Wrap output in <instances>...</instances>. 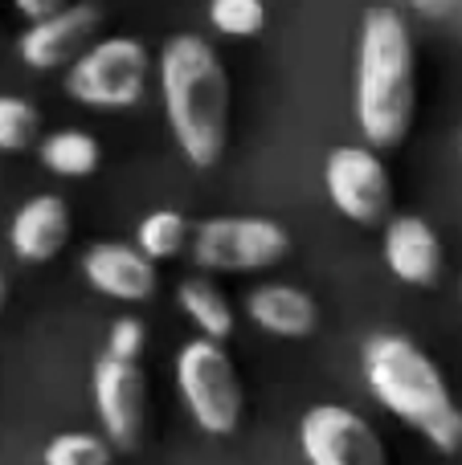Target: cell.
Segmentation results:
<instances>
[{
	"mask_svg": "<svg viewBox=\"0 0 462 465\" xmlns=\"http://www.w3.org/2000/svg\"><path fill=\"white\" fill-rule=\"evenodd\" d=\"M327 201L357 225H385L393 209V180L377 147H336L324 163Z\"/></svg>",
	"mask_w": 462,
	"mask_h": 465,
	"instance_id": "7",
	"label": "cell"
},
{
	"mask_svg": "<svg viewBox=\"0 0 462 465\" xmlns=\"http://www.w3.org/2000/svg\"><path fill=\"white\" fill-rule=\"evenodd\" d=\"M246 314H250L254 327L270 331L278 339H303L316 331L319 311L311 302V294L295 286H283V282H266V286L250 290L246 298Z\"/></svg>",
	"mask_w": 462,
	"mask_h": 465,
	"instance_id": "14",
	"label": "cell"
},
{
	"mask_svg": "<svg viewBox=\"0 0 462 465\" xmlns=\"http://www.w3.org/2000/svg\"><path fill=\"white\" fill-rule=\"evenodd\" d=\"M37 155L54 176H65V180H82L98 168L103 152H98V139L86 135V131H54L37 143Z\"/></svg>",
	"mask_w": 462,
	"mask_h": 465,
	"instance_id": "16",
	"label": "cell"
},
{
	"mask_svg": "<svg viewBox=\"0 0 462 465\" xmlns=\"http://www.w3.org/2000/svg\"><path fill=\"white\" fill-rule=\"evenodd\" d=\"M188 241H193V225L180 217L176 209H160V213H147L136 229V245L144 249L152 262H168V257L185 253Z\"/></svg>",
	"mask_w": 462,
	"mask_h": 465,
	"instance_id": "17",
	"label": "cell"
},
{
	"mask_svg": "<svg viewBox=\"0 0 462 465\" xmlns=\"http://www.w3.org/2000/svg\"><path fill=\"white\" fill-rule=\"evenodd\" d=\"M65 241H70V209L54 193H41L33 201H25L16 209L13 225H8V245L29 265L54 262L65 249Z\"/></svg>",
	"mask_w": 462,
	"mask_h": 465,
	"instance_id": "13",
	"label": "cell"
},
{
	"mask_svg": "<svg viewBox=\"0 0 462 465\" xmlns=\"http://www.w3.org/2000/svg\"><path fill=\"white\" fill-rule=\"evenodd\" d=\"M41 139V114L33 103L13 94H0V152L21 155Z\"/></svg>",
	"mask_w": 462,
	"mask_h": 465,
	"instance_id": "18",
	"label": "cell"
},
{
	"mask_svg": "<svg viewBox=\"0 0 462 465\" xmlns=\"http://www.w3.org/2000/svg\"><path fill=\"white\" fill-rule=\"evenodd\" d=\"M417 106V70L414 37L401 13L368 8L357 41V82H352V111L368 147H401L409 135Z\"/></svg>",
	"mask_w": 462,
	"mask_h": 465,
	"instance_id": "1",
	"label": "cell"
},
{
	"mask_svg": "<svg viewBox=\"0 0 462 465\" xmlns=\"http://www.w3.org/2000/svg\"><path fill=\"white\" fill-rule=\"evenodd\" d=\"M176 306L185 311V319L196 327V335H209L226 343L234 335V311H229V298L213 286L209 278H188L176 290Z\"/></svg>",
	"mask_w": 462,
	"mask_h": 465,
	"instance_id": "15",
	"label": "cell"
},
{
	"mask_svg": "<svg viewBox=\"0 0 462 465\" xmlns=\"http://www.w3.org/2000/svg\"><path fill=\"white\" fill-rule=\"evenodd\" d=\"M90 396H95V412H98V425H103L106 441L123 453L139 450V441H144V420H147V388H144L139 363L119 360V355L95 360Z\"/></svg>",
	"mask_w": 462,
	"mask_h": 465,
	"instance_id": "9",
	"label": "cell"
},
{
	"mask_svg": "<svg viewBox=\"0 0 462 465\" xmlns=\"http://www.w3.org/2000/svg\"><path fill=\"white\" fill-rule=\"evenodd\" d=\"M360 371L373 401L414 433H422L438 453L462 450V409L438 363L406 335L381 331L360 347Z\"/></svg>",
	"mask_w": 462,
	"mask_h": 465,
	"instance_id": "2",
	"label": "cell"
},
{
	"mask_svg": "<svg viewBox=\"0 0 462 465\" xmlns=\"http://www.w3.org/2000/svg\"><path fill=\"white\" fill-rule=\"evenodd\" d=\"M291 249V232L266 217H213L193 225L188 257L209 273H250L278 265Z\"/></svg>",
	"mask_w": 462,
	"mask_h": 465,
	"instance_id": "6",
	"label": "cell"
},
{
	"mask_svg": "<svg viewBox=\"0 0 462 465\" xmlns=\"http://www.w3.org/2000/svg\"><path fill=\"white\" fill-rule=\"evenodd\" d=\"M16 13L29 16V21H41V16H54L57 8H65L70 0H13Z\"/></svg>",
	"mask_w": 462,
	"mask_h": 465,
	"instance_id": "22",
	"label": "cell"
},
{
	"mask_svg": "<svg viewBox=\"0 0 462 465\" xmlns=\"http://www.w3.org/2000/svg\"><path fill=\"white\" fill-rule=\"evenodd\" d=\"M458 155H462V143H458Z\"/></svg>",
	"mask_w": 462,
	"mask_h": 465,
	"instance_id": "25",
	"label": "cell"
},
{
	"mask_svg": "<svg viewBox=\"0 0 462 465\" xmlns=\"http://www.w3.org/2000/svg\"><path fill=\"white\" fill-rule=\"evenodd\" d=\"M139 351H144V322L131 319V314L115 319L111 335H106V355H119V360H139Z\"/></svg>",
	"mask_w": 462,
	"mask_h": 465,
	"instance_id": "21",
	"label": "cell"
},
{
	"mask_svg": "<svg viewBox=\"0 0 462 465\" xmlns=\"http://www.w3.org/2000/svg\"><path fill=\"white\" fill-rule=\"evenodd\" d=\"M103 25V8L82 0V5H65L54 16H41L21 33V62L33 70H57L70 65L82 49L95 45V33Z\"/></svg>",
	"mask_w": 462,
	"mask_h": 465,
	"instance_id": "10",
	"label": "cell"
},
{
	"mask_svg": "<svg viewBox=\"0 0 462 465\" xmlns=\"http://www.w3.org/2000/svg\"><path fill=\"white\" fill-rule=\"evenodd\" d=\"M82 278L90 290L115 298V302H147L156 294V262L139 245L123 241H98L82 253Z\"/></svg>",
	"mask_w": 462,
	"mask_h": 465,
	"instance_id": "11",
	"label": "cell"
},
{
	"mask_svg": "<svg viewBox=\"0 0 462 465\" xmlns=\"http://www.w3.org/2000/svg\"><path fill=\"white\" fill-rule=\"evenodd\" d=\"M0 306H5V278H0Z\"/></svg>",
	"mask_w": 462,
	"mask_h": 465,
	"instance_id": "24",
	"label": "cell"
},
{
	"mask_svg": "<svg viewBox=\"0 0 462 465\" xmlns=\"http://www.w3.org/2000/svg\"><path fill=\"white\" fill-rule=\"evenodd\" d=\"M209 21L226 37H254L266 25V5L262 0H209Z\"/></svg>",
	"mask_w": 462,
	"mask_h": 465,
	"instance_id": "20",
	"label": "cell"
},
{
	"mask_svg": "<svg viewBox=\"0 0 462 465\" xmlns=\"http://www.w3.org/2000/svg\"><path fill=\"white\" fill-rule=\"evenodd\" d=\"M176 388L188 417L209 437H229L242 420V384L221 339H193L176 355Z\"/></svg>",
	"mask_w": 462,
	"mask_h": 465,
	"instance_id": "5",
	"label": "cell"
},
{
	"mask_svg": "<svg viewBox=\"0 0 462 465\" xmlns=\"http://www.w3.org/2000/svg\"><path fill=\"white\" fill-rule=\"evenodd\" d=\"M381 257L406 286H434L442 273V241L422 217H393L381 232Z\"/></svg>",
	"mask_w": 462,
	"mask_h": 465,
	"instance_id": "12",
	"label": "cell"
},
{
	"mask_svg": "<svg viewBox=\"0 0 462 465\" xmlns=\"http://www.w3.org/2000/svg\"><path fill=\"white\" fill-rule=\"evenodd\" d=\"M299 450L307 465H389L377 429L344 404H316L303 412Z\"/></svg>",
	"mask_w": 462,
	"mask_h": 465,
	"instance_id": "8",
	"label": "cell"
},
{
	"mask_svg": "<svg viewBox=\"0 0 462 465\" xmlns=\"http://www.w3.org/2000/svg\"><path fill=\"white\" fill-rule=\"evenodd\" d=\"M160 98L168 127L193 168H213L229 135V78L213 45L196 33H180L160 49Z\"/></svg>",
	"mask_w": 462,
	"mask_h": 465,
	"instance_id": "3",
	"label": "cell"
},
{
	"mask_svg": "<svg viewBox=\"0 0 462 465\" xmlns=\"http://www.w3.org/2000/svg\"><path fill=\"white\" fill-rule=\"evenodd\" d=\"M414 8H422V13H434V16H447V13H458L462 0H409Z\"/></svg>",
	"mask_w": 462,
	"mask_h": 465,
	"instance_id": "23",
	"label": "cell"
},
{
	"mask_svg": "<svg viewBox=\"0 0 462 465\" xmlns=\"http://www.w3.org/2000/svg\"><path fill=\"white\" fill-rule=\"evenodd\" d=\"M111 450L115 445L95 433H57L45 445L41 461L45 465H111Z\"/></svg>",
	"mask_w": 462,
	"mask_h": 465,
	"instance_id": "19",
	"label": "cell"
},
{
	"mask_svg": "<svg viewBox=\"0 0 462 465\" xmlns=\"http://www.w3.org/2000/svg\"><path fill=\"white\" fill-rule=\"evenodd\" d=\"M152 57L136 37H103L65 65V94L95 111H127L144 98Z\"/></svg>",
	"mask_w": 462,
	"mask_h": 465,
	"instance_id": "4",
	"label": "cell"
}]
</instances>
